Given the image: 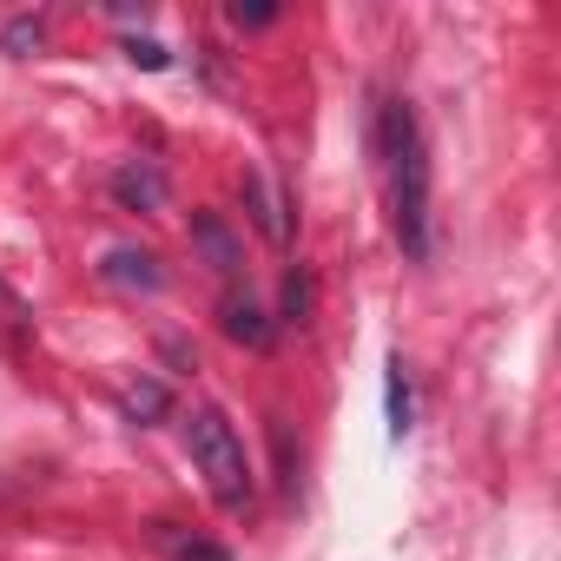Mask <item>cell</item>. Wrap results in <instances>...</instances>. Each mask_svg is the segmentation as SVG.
<instances>
[{
  "label": "cell",
  "instance_id": "14",
  "mask_svg": "<svg viewBox=\"0 0 561 561\" xmlns=\"http://www.w3.org/2000/svg\"><path fill=\"white\" fill-rule=\"evenodd\" d=\"M225 14H231V27H271L277 21V8H244V0H231Z\"/></svg>",
  "mask_w": 561,
  "mask_h": 561
},
{
  "label": "cell",
  "instance_id": "4",
  "mask_svg": "<svg viewBox=\"0 0 561 561\" xmlns=\"http://www.w3.org/2000/svg\"><path fill=\"white\" fill-rule=\"evenodd\" d=\"M100 277H106V285H119V291H159L165 285L159 257L152 251H133V244H113L106 264H100Z\"/></svg>",
  "mask_w": 561,
  "mask_h": 561
},
{
  "label": "cell",
  "instance_id": "3",
  "mask_svg": "<svg viewBox=\"0 0 561 561\" xmlns=\"http://www.w3.org/2000/svg\"><path fill=\"white\" fill-rule=\"evenodd\" d=\"M113 198L133 205V211H165V172L152 159H126L113 172Z\"/></svg>",
  "mask_w": 561,
  "mask_h": 561
},
{
  "label": "cell",
  "instance_id": "8",
  "mask_svg": "<svg viewBox=\"0 0 561 561\" xmlns=\"http://www.w3.org/2000/svg\"><path fill=\"white\" fill-rule=\"evenodd\" d=\"M383 403H390V436H410V377H403V357L383 364Z\"/></svg>",
  "mask_w": 561,
  "mask_h": 561
},
{
  "label": "cell",
  "instance_id": "1",
  "mask_svg": "<svg viewBox=\"0 0 561 561\" xmlns=\"http://www.w3.org/2000/svg\"><path fill=\"white\" fill-rule=\"evenodd\" d=\"M377 152H383V192H390V225L403 257H430L436 231H430V146L423 126L410 113V100H383L377 113Z\"/></svg>",
  "mask_w": 561,
  "mask_h": 561
},
{
  "label": "cell",
  "instance_id": "10",
  "mask_svg": "<svg viewBox=\"0 0 561 561\" xmlns=\"http://www.w3.org/2000/svg\"><path fill=\"white\" fill-rule=\"evenodd\" d=\"M0 41H8V54H34V47L47 41V21L21 14V21H8V34H0Z\"/></svg>",
  "mask_w": 561,
  "mask_h": 561
},
{
  "label": "cell",
  "instance_id": "5",
  "mask_svg": "<svg viewBox=\"0 0 561 561\" xmlns=\"http://www.w3.org/2000/svg\"><path fill=\"white\" fill-rule=\"evenodd\" d=\"M218 331H225L231 344H244V351H264V344H271L264 311H257L251 298H238V291H225V298H218Z\"/></svg>",
  "mask_w": 561,
  "mask_h": 561
},
{
  "label": "cell",
  "instance_id": "9",
  "mask_svg": "<svg viewBox=\"0 0 561 561\" xmlns=\"http://www.w3.org/2000/svg\"><path fill=\"white\" fill-rule=\"evenodd\" d=\"M285 324H311V277L305 271L285 277Z\"/></svg>",
  "mask_w": 561,
  "mask_h": 561
},
{
  "label": "cell",
  "instance_id": "6",
  "mask_svg": "<svg viewBox=\"0 0 561 561\" xmlns=\"http://www.w3.org/2000/svg\"><path fill=\"white\" fill-rule=\"evenodd\" d=\"M244 205H251V218H257V231H264L271 244H291V218H285V198L271 192V179H264V172H244Z\"/></svg>",
  "mask_w": 561,
  "mask_h": 561
},
{
  "label": "cell",
  "instance_id": "2",
  "mask_svg": "<svg viewBox=\"0 0 561 561\" xmlns=\"http://www.w3.org/2000/svg\"><path fill=\"white\" fill-rule=\"evenodd\" d=\"M185 449H192V469L205 476V489H211L218 508H244L251 502V456H244V436L231 430V416L218 403H198L192 410Z\"/></svg>",
  "mask_w": 561,
  "mask_h": 561
},
{
  "label": "cell",
  "instance_id": "12",
  "mask_svg": "<svg viewBox=\"0 0 561 561\" xmlns=\"http://www.w3.org/2000/svg\"><path fill=\"white\" fill-rule=\"evenodd\" d=\"M159 541H165V554H172V561H231L218 541H179V535H159Z\"/></svg>",
  "mask_w": 561,
  "mask_h": 561
},
{
  "label": "cell",
  "instance_id": "11",
  "mask_svg": "<svg viewBox=\"0 0 561 561\" xmlns=\"http://www.w3.org/2000/svg\"><path fill=\"white\" fill-rule=\"evenodd\" d=\"M198 244L211 251V264H218V271H231V264H238V251H231V238H225V225H218V218H198Z\"/></svg>",
  "mask_w": 561,
  "mask_h": 561
},
{
  "label": "cell",
  "instance_id": "7",
  "mask_svg": "<svg viewBox=\"0 0 561 561\" xmlns=\"http://www.w3.org/2000/svg\"><path fill=\"white\" fill-rule=\"evenodd\" d=\"M119 403H126V416H133V423H159V416L172 410V397H165V383H159V377L126 383V397H119Z\"/></svg>",
  "mask_w": 561,
  "mask_h": 561
},
{
  "label": "cell",
  "instance_id": "13",
  "mask_svg": "<svg viewBox=\"0 0 561 561\" xmlns=\"http://www.w3.org/2000/svg\"><path fill=\"white\" fill-rule=\"evenodd\" d=\"M126 60H133V67H146V73H159V67H172V54H165L159 41H126Z\"/></svg>",
  "mask_w": 561,
  "mask_h": 561
}]
</instances>
